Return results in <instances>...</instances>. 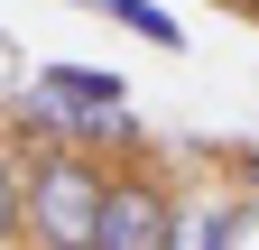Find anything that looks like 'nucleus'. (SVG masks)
Instances as JSON below:
<instances>
[{
    "label": "nucleus",
    "mask_w": 259,
    "mask_h": 250,
    "mask_svg": "<svg viewBox=\"0 0 259 250\" xmlns=\"http://www.w3.org/2000/svg\"><path fill=\"white\" fill-rule=\"evenodd\" d=\"M10 120H19V130H37V139H65V148L139 139V120H130V102H120V111H111V102H65V93H47V84H28L19 102H10Z\"/></svg>",
    "instance_id": "7ed1b4c3"
},
{
    "label": "nucleus",
    "mask_w": 259,
    "mask_h": 250,
    "mask_svg": "<svg viewBox=\"0 0 259 250\" xmlns=\"http://www.w3.org/2000/svg\"><path fill=\"white\" fill-rule=\"evenodd\" d=\"M250 232H259V195H232V204H204V213H185L176 250H232V241H250Z\"/></svg>",
    "instance_id": "20e7f679"
},
{
    "label": "nucleus",
    "mask_w": 259,
    "mask_h": 250,
    "mask_svg": "<svg viewBox=\"0 0 259 250\" xmlns=\"http://www.w3.org/2000/svg\"><path fill=\"white\" fill-rule=\"evenodd\" d=\"M37 84H47V93H65V102H111V111L130 102V84H120L111 65H74V56H65V65H47Z\"/></svg>",
    "instance_id": "423d86ee"
},
{
    "label": "nucleus",
    "mask_w": 259,
    "mask_h": 250,
    "mask_svg": "<svg viewBox=\"0 0 259 250\" xmlns=\"http://www.w3.org/2000/svg\"><path fill=\"white\" fill-rule=\"evenodd\" d=\"M93 19L130 28V37H139V47H157V56H176V47H185V19H176V10H157V0H102Z\"/></svg>",
    "instance_id": "39448f33"
},
{
    "label": "nucleus",
    "mask_w": 259,
    "mask_h": 250,
    "mask_svg": "<svg viewBox=\"0 0 259 250\" xmlns=\"http://www.w3.org/2000/svg\"><path fill=\"white\" fill-rule=\"evenodd\" d=\"M102 195H111V176L93 167V148L37 139V158H28V241L37 250H93Z\"/></svg>",
    "instance_id": "f257e3e1"
},
{
    "label": "nucleus",
    "mask_w": 259,
    "mask_h": 250,
    "mask_svg": "<svg viewBox=\"0 0 259 250\" xmlns=\"http://www.w3.org/2000/svg\"><path fill=\"white\" fill-rule=\"evenodd\" d=\"M176 232H185V204H176L157 176H111L93 250H176Z\"/></svg>",
    "instance_id": "f03ea898"
},
{
    "label": "nucleus",
    "mask_w": 259,
    "mask_h": 250,
    "mask_svg": "<svg viewBox=\"0 0 259 250\" xmlns=\"http://www.w3.org/2000/svg\"><path fill=\"white\" fill-rule=\"evenodd\" d=\"M232 10H241V19H259V0H232Z\"/></svg>",
    "instance_id": "1a4fd4ad"
},
{
    "label": "nucleus",
    "mask_w": 259,
    "mask_h": 250,
    "mask_svg": "<svg viewBox=\"0 0 259 250\" xmlns=\"http://www.w3.org/2000/svg\"><path fill=\"white\" fill-rule=\"evenodd\" d=\"M10 241H28V167L0 148V250Z\"/></svg>",
    "instance_id": "0eeeda50"
},
{
    "label": "nucleus",
    "mask_w": 259,
    "mask_h": 250,
    "mask_svg": "<svg viewBox=\"0 0 259 250\" xmlns=\"http://www.w3.org/2000/svg\"><path fill=\"white\" fill-rule=\"evenodd\" d=\"M232 176H241L250 195H259V148H232Z\"/></svg>",
    "instance_id": "6e6552de"
}]
</instances>
